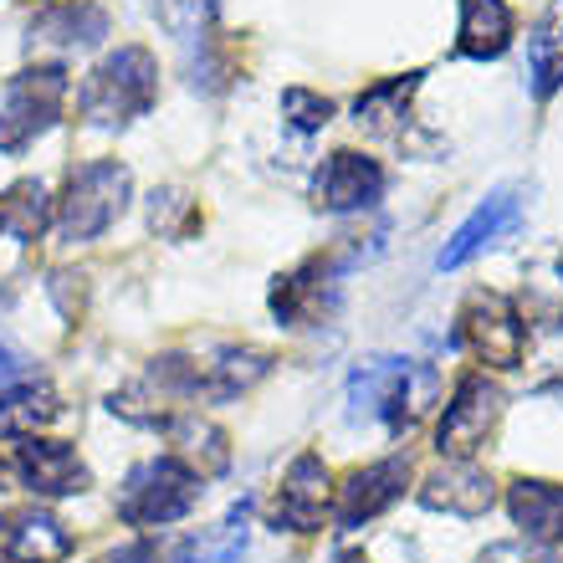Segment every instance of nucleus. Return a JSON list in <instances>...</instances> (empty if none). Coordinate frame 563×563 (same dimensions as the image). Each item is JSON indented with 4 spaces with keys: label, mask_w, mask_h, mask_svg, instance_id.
I'll use <instances>...</instances> for the list:
<instances>
[{
    "label": "nucleus",
    "mask_w": 563,
    "mask_h": 563,
    "mask_svg": "<svg viewBox=\"0 0 563 563\" xmlns=\"http://www.w3.org/2000/svg\"><path fill=\"white\" fill-rule=\"evenodd\" d=\"M154 92H159V67L144 46H119L108 62L92 67V77L77 92V108L92 129H123L129 119L154 108Z\"/></svg>",
    "instance_id": "nucleus-1"
},
{
    "label": "nucleus",
    "mask_w": 563,
    "mask_h": 563,
    "mask_svg": "<svg viewBox=\"0 0 563 563\" xmlns=\"http://www.w3.org/2000/svg\"><path fill=\"white\" fill-rule=\"evenodd\" d=\"M435 369L405 364V358H374L349 379V416L385 420V426H416L435 400Z\"/></svg>",
    "instance_id": "nucleus-2"
},
{
    "label": "nucleus",
    "mask_w": 563,
    "mask_h": 563,
    "mask_svg": "<svg viewBox=\"0 0 563 563\" xmlns=\"http://www.w3.org/2000/svg\"><path fill=\"white\" fill-rule=\"evenodd\" d=\"M267 374V354L252 349H200V354H164L154 364V385L179 400H231Z\"/></svg>",
    "instance_id": "nucleus-3"
},
{
    "label": "nucleus",
    "mask_w": 563,
    "mask_h": 563,
    "mask_svg": "<svg viewBox=\"0 0 563 563\" xmlns=\"http://www.w3.org/2000/svg\"><path fill=\"white\" fill-rule=\"evenodd\" d=\"M200 503V476L179 456L139 461L119 487V518L129 528H164V522L190 518Z\"/></svg>",
    "instance_id": "nucleus-4"
},
{
    "label": "nucleus",
    "mask_w": 563,
    "mask_h": 563,
    "mask_svg": "<svg viewBox=\"0 0 563 563\" xmlns=\"http://www.w3.org/2000/svg\"><path fill=\"white\" fill-rule=\"evenodd\" d=\"M67 73L62 67H26L0 88V154H21L62 119Z\"/></svg>",
    "instance_id": "nucleus-5"
},
{
    "label": "nucleus",
    "mask_w": 563,
    "mask_h": 563,
    "mask_svg": "<svg viewBox=\"0 0 563 563\" xmlns=\"http://www.w3.org/2000/svg\"><path fill=\"white\" fill-rule=\"evenodd\" d=\"M123 206H129V169L119 159H92L82 169H73L67 200H62V216H57L62 241L103 236L108 225L123 216Z\"/></svg>",
    "instance_id": "nucleus-6"
},
{
    "label": "nucleus",
    "mask_w": 563,
    "mask_h": 563,
    "mask_svg": "<svg viewBox=\"0 0 563 563\" xmlns=\"http://www.w3.org/2000/svg\"><path fill=\"white\" fill-rule=\"evenodd\" d=\"M461 333L472 343V354L492 369H518L522 364V343H528V328H522L518 308L497 292H476L461 312Z\"/></svg>",
    "instance_id": "nucleus-7"
},
{
    "label": "nucleus",
    "mask_w": 563,
    "mask_h": 563,
    "mask_svg": "<svg viewBox=\"0 0 563 563\" xmlns=\"http://www.w3.org/2000/svg\"><path fill=\"white\" fill-rule=\"evenodd\" d=\"M503 416V389L492 385L487 374H466L445 405V420L435 430V445H441V456H472L476 445L487 441V430L497 426Z\"/></svg>",
    "instance_id": "nucleus-8"
},
{
    "label": "nucleus",
    "mask_w": 563,
    "mask_h": 563,
    "mask_svg": "<svg viewBox=\"0 0 563 563\" xmlns=\"http://www.w3.org/2000/svg\"><path fill=\"white\" fill-rule=\"evenodd\" d=\"M379 195H385V169L354 148L328 154V164L312 179V200L323 210H369L379 206Z\"/></svg>",
    "instance_id": "nucleus-9"
},
{
    "label": "nucleus",
    "mask_w": 563,
    "mask_h": 563,
    "mask_svg": "<svg viewBox=\"0 0 563 563\" xmlns=\"http://www.w3.org/2000/svg\"><path fill=\"white\" fill-rule=\"evenodd\" d=\"M73 553L67 522L42 507H15L0 518V563H62Z\"/></svg>",
    "instance_id": "nucleus-10"
},
{
    "label": "nucleus",
    "mask_w": 563,
    "mask_h": 563,
    "mask_svg": "<svg viewBox=\"0 0 563 563\" xmlns=\"http://www.w3.org/2000/svg\"><path fill=\"white\" fill-rule=\"evenodd\" d=\"M518 221H522V200H518V190H497V195H487L482 206L466 216V221L456 225V236L441 246V272H456V267H466L476 252H487V246H497V241L507 236V231H518Z\"/></svg>",
    "instance_id": "nucleus-11"
},
{
    "label": "nucleus",
    "mask_w": 563,
    "mask_h": 563,
    "mask_svg": "<svg viewBox=\"0 0 563 563\" xmlns=\"http://www.w3.org/2000/svg\"><path fill=\"white\" fill-rule=\"evenodd\" d=\"M323 507H328V466L308 451L282 476L277 503H272V522L292 528V533H318L323 528Z\"/></svg>",
    "instance_id": "nucleus-12"
},
{
    "label": "nucleus",
    "mask_w": 563,
    "mask_h": 563,
    "mask_svg": "<svg viewBox=\"0 0 563 563\" xmlns=\"http://www.w3.org/2000/svg\"><path fill=\"white\" fill-rule=\"evenodd\" d=\"M15 476H21V487H31L36 497L88 492V466L77 461L73 445L36 441V435H26V445H15Z\"/></svg>",
    "instance_id": "nucleus-13"
},
{
    "label": "nucleus",
    "mask_w": 563,
    "mask_h": 563,
    "mask_svg": "<svg viewBox=\"0 0 563 563\" xmlns=\"http://www.w3.org/2000/svg\"><path fill=\"white\" fill-rule=\"evenodd\" d=\"M405 476H410V461L405 456H389V461H374V466L349 472V482L339 487V528H358V522L379 518L389 503H400Z\"/></svg>",
    "instance_id": "nucleus-14"
},
{
    "label": "nucleus",
    "mask_w": 563,
    "mask_h": 563,
    "mask_svg": "<svg viewBox=\"0 0 563 563\" xmlns=\"http://www.w3.org/2000/svg\"><path fill=\"white\" fill-rule=\"evenodd\" d=\"M108 36V11L92 0H46L42 11L31 15V46H98Z\"/></svg>",
    "instance_id": "nucleus-15"
},
{
    "label": "nucleus",
    "mask_w": 563,
    "mask_h": 563,
    "mask_svg": "<svg viewBox=\"0 0 563 563\" xmlns=\"http://www.w3.org/2000/svg\"><path fill=\"white\" fill-rule=\"evenodd\" d=\"M420 503L435 507V512H456V518H482L492 503H497V487H492V476L472 461H451L441 472L426 476V487H420Z\"/></svg>",
    "instance_id": "nucleus-16"
},
{
    "label": "nucleus",
    "mask_w": 563,
    "mask_h": 563,
    "mask_svg": "<svg viewBox=\"0 0 563 563\" xmlns=\"http://www.w3.org/2000/svg\"><path fill=\"white\" fill-rule=\"evenodd\" d=\"M507 507H512V522L522 533L553 549L563 543V487L559 482H538V476H518L507 487Z\"/></svg>",
    "instance_id": "nucleus-17"
},
{
    "label": "nucleus",
    "mask_w": 563,
    "mask_h": 563,
    "mask_svg": "<svg viewBox=\"0 0 563 563\" xmlns=\"http://www.w3.org/2000/svg\"><path fill=\"white\" fill-rule=\"evenodd\" d=\"M323 308H333V267H328L323 256L308 262V267L287 272V277L277 282V292H272V312H277L287 328L312 323Z\"/></svg>",
    "instance_id": "nucleus-18"
},
{
    "label": "nucleus",
    "mask_w": 563,
    "mask_h": 563,
    "mask_svg": "<svg viewBox=\"0 0 563 563\" xmlns=\"http://www.w3.org/2000/svg\"><path fill=\"white\" fill-rule=\"evenodd\" d=\"M512 46V11L503 0H461V57L492 62Z\"/></svg>",
    "instance_id": "nucleus-19"
},
{
    "label": "nucleus",
    "mask_w": 563,
    "mask_h": 563,
    "mask_svg": "<svg viewBox=\"0 0 563 563\" xmlns=\"http://www.w3.org/2000/svg\"><path fill=\"white\" fill-rule=\"evenodd\" d=\"M52 420H62V400L46 379H31V385H11L0 395V435H36Z\"/></svg>",
    "instance_id": "nucleus-20"
},
{
    "label": "nucleus",
    "mask_w": 563,
    "mask_h": 563,
    "mask_svg": "<svg viewBox=\"0 0 563 563\" xmlns=\"http://www.w3.org/2000/svg\"><path fill=\"white\" fill-rule=\"evenodd\" d=\"M246 518H252V503H236L216 528L185 538L175 549V563H236L246 553V533H252Z\"/></svg>",
    "instance_id": "nucleus-21"
},
{
    "label": "nucleus",
    "mask_w": 563,
    "mask_h": 563,
    "mask_svg": "<svg viewBox=\"0 0 563 563\" xmlns=\"http://www.w3.org/2000/svg\"><path fill=\"white\" fill-rule=\"evenodd\" d=\"M159 430L179 445V461L200 476H216L225 466V435L200 416H159Z\"/></svg>",
    "instance_id": "nucleus-22"
},
{
    "label": "nucleus",
    "mask_w": 563,
    "mask_h": 563,
    "mask_svg": "<svg viewBox=\"0 0 563 563\" xmlns=\"http://www.w3.org/2000/svg\"><path fill=\"white\" fill-rule=\"evenodd\" d=\"M420 88V73H405V77H389V82H374L364 98L354 103V123L364 134H395L410 113V92Z\"/></svg>",
    "instance_id": "nucleus-23"
},
{
    "label": "nucleus",
    "mask_w": 563,
    "mask_h": 563,
    "mask_svg": "<svg viewBox=\"0 0 563 563\" xmlns=\"http://www.w3.org/2000/svg\"><path fill=\"white\" fill-rule=\"evenodd\" d=\"M52 221V195L42 179H21L0 195V231H11L15 241H36Z\"/></svg>",
    "instance_id": "nucleus-24"
},
{
    "label": "nucleus",
    "mask_w": 563,
    "mask_h": 563,
    "mask_svg": "<svg viewBox=\"0 0 563 563\" xmlns=\"http://www.w3.org/2000/svg\"><path fill=\"white\" fill-rule=\"evenodd\" d=\"M282 119H292L297 129H323V123L333 119V103L308 88H287L282 92Z\"/></svg>",
    "instance_id": "nucleus-25"
},
{
    "label": "nucleus",
    "mask_w": 563,
    "mask_h": 563,
    "mask_svg": "<svg viewBox=\"0 0 563 563\" xmlns=\"http://www.w3.org/2000/svg\"><path fill=\"white\" fill-rule=\"evenodd\" d=\"M476 563H559V559H553L543 543H533V538H528V543H492V549L482 553Z\"/></svg>",
    "instance_id": "nucleus-26"
},
{
    "label": "nucleus",
    "mask_w": 563,
    "mask_h": 563,
    "mask_svg": "<svg viewBox=\"0 0 563 563\" xmlns=\"http://www.w3.org/2000/svg\"><path fill=\"white\" fill-rule=\"evenodd\" d=\"M98 563H164L154 543H123V549H108Z\"/></svg>",
    "instance_id": "nucleus-27"
},
{
    "label": "nucleus",
    "mask_w": 563,
    "mask_h": 563,
    "mask_svg": "<svg viewBox=\"0 0 563 563\" xmlns=\"http://www.w3.org/2000/svg\"><path fill=\"white\" fill-rule=\"evenodd\" d=\"M15 374H21V358H15V354H11V349H5V343H0V389L11 385Z\"/></svg>",
    "instance_id": "nucleus-28"
},
{
    "label": "nucleus",
    "mask_w": 563,
    "mask_h": 563,
    "mask_svg": "<svg viewBox=\"0 0 563 563\" xmlns=\"http://www.w3.org/2000/svg\"><path fill=\"white\" fill-rule=\"evenodd\" d=\"M333 563H364V559H358V553H339V559H333Z\"/></svg>",
    "instance_id": "nucleus-29"
},
{
    "label": "nucleus",
    "mask_w": 563,
    "mask_h": 563,
    "mask_svg": "<svg viewBox=\"0 0 563 563\" xmlns=\"http://www.w3.org/2000/svg\"><path fill=\"white\" fill-rule=\"evenodd\" d=\"M0 482H5V466H0Z\"/></svg>",
    "instance_id": "nucleus-30"
}]
</instances>
